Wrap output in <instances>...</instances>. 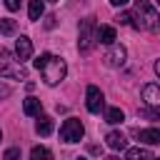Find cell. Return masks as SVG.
<instances>
[{
	"instance_id": "d4e9b609",
	"label": "cell",
	"mask_w": 160,
	"mask_h": 160,
	"mask_svg": "<svg viewBox=\"0 0 160 160\" xmlns=\"http://www.w3.org/2000/svg\"><path fill=\"white\" fill-rule=\"evenodd\" d=\"M155 72L160 75V60H155Z\"/></svg>"
},
{
	"instance_id": "8992f818",
	"label": "cell",
	"mask_w": 160,
	"mask_h": 160,
	"mask_svg": "<svg viewBox=\"0 0 160 160\" xmlns=\"http://www.w3.org/2000/svg\"><path fill=\"white\" fill-rule=\"evenodd\" d=\"M85 98H88V110L90 112H100L102 110V105H105V98H102V92H100V88H95V85H88V92H85Z\"/></svg>"
},
{
	"instance_id": "30bf717a",
	"label": "cell",
	"mask_w": 160,
	"mask_h": 160,
	"mask_svg": "<svg viewBox=\"0 0 160 160\" xmlns=\"http://www.w3.org/2000/svg\"><path fill=\"white\" fill-rule=\"evenodd\" d=\"M135 138L145 145H158L160 142V130L158 128H148V130H135Z\"/></svg>"
},
{
	"instance_id": "ffe728a7",
	"label": "cell",
	"mask_w": 160,
	"mask_h": 160,
	"mask_svg": "<svg viewBox=\"0 0 160 160\" xmlns=\"http://www.w3.org/2000/svg\"><path fill=\"white\" fill-rule=\"evenodd\" d=\"M5 160H20V148H8L5 150Z\"/></svg>"
},
{
	"instance_id": "6da1fadb",
	"label": "cell",
	"mask_w": 160,
	"mask_h": 160,
	"mask_svg": "<svg viewBox=\"0 0 160 160\" xmlns=\"http://www.w3.org/2000/svg\"><path fill=\"white\" fill-rule=\"evenodd\" d=\"M35 68L40 70V75H42V80H45L48 85H58V82L65 78V72H68L65 60L58 58V55H50V52H42V55L35 60Z\"/></svg>"
},
{
	"instance_id": "f1b7e54d",
	"label": "cell",
	"mask_w": 160,
	"mask_h": 160,
	"mask_svg": "<svg viewBox=\"0 0 160 160\" xmlns=\"http://www.w3.org/2000/svg\"><path fill=\"white\" fill-rule=\"evenodd\" d=\"M0 140H2V132H0Z\"/></svg>"
},
{
	"instance_id": "8fae6325",
	"label": "cell",
	"mask_w": 160,
	"mask_h": 160,
	"mask_svg": "<svg viewBox=\"0 0 160 160\" xmlns=\"http://www.w3.org/2000/svg\"><path fill=\"white\" fill-rule=\"evenodd\" d=\"M52 128H55V122H52L50 115H38V122H35V132L38 135H50Z\"/></svg>"
},
{
	"instance_id": "ac0fdd59",
	"label": "cell",
	"mask_w": 160,
	"mask_h": 160,
	"mask_svg": "<svg viewBox=\"0 0 160 160\" xmlns=\"http://www.w3.org/2000/svg\"><path fill=\"white\" fill-rule=\"evenodd\" d=\"M28 15H30V20H40V15H42V2H40V0H30Z\"/></svg>"
},
{
	"instance_id": "4fadbf2b",
	"label": "cell",
	"mask_w": 160,
	"mask_h": 160,
	"mask_svg": "<svg viewBox=\"0 0 160 160\" xmlns=\"http://www.w3.org/2000/svg\"><path fill=\"white\" fill-rule=\"evenodd\" d=\"M22 112H25V115H32V118L42 115V105H40V100H38V98H25V102H22Z\"/></svg>"
},
{
	"instance_id": "cb8c5ba5",
	"label": "cell",
	"mask_w": 160,
	"mask_h": 160,
	"mask_svg": "<svg viewBox=\"0 0 160 160\" xmlns=\"http://www.w3.org/2000/svg\"><path fill=\"white\" fill-rule=\"evenodd\" d=\"M8 92H10V90H8L5 85H0V95H8Z\"/></svg>"
},
{
	"instance_id": "277c9868",
	"label": "cell",
	"mask_w": 160,
	"mask_h": 160,
	"mask_svg": "<svg viewBox=\"0 0 160 160\" xmlns=\"http://www.w3.org/2000/svg\"><path fill=\"white\" fill-rule=\"evenodd\" d=\"M0 58H2L0 60V75L2 78H12V80H25L28 78V70L22 68V62H15L8 50H0Z\"/></svg>"
},
{
	"instance_id": "7402d4cb",
	"label": "cell",
	"mask_w": 160,
	"mask_h": 160,
	"mask_svg": "<svg viewBox=\"0 0 160 160\" xmlns=\"http://www.w3.org/2000/svg\"><path fill=\"white\" fill-rule=\"evenodd\" d=\"M5 8L8 10H18L20 8V0H5Z\"/></svg>"
},
{
	"instance_id": "d6986e66",
	"label": "cell",
	"mask_w": 160,
	"mask_h": 160,
	"mask_svg": "<svg viewBox=\"0 0 160 160\" xmlns=\"http://www.w3.org/2000/svg\"><path fill=\"white\" fill-rule=\"evenodd\" d=\"M15 30H18L15 20H10V18H2V20H0V32H2V35H15Z\"/></svg>"
},
{
	"instance_id": "9c48e42d",
	"label": "cell",
	"mask_w": 160,
	"mask_h": 160,
	"mask_svg": "<svg viewBox=\"0 0 160 160\" xmlns=\"http://www.w3.org/2000/svg\"><path fill=\"white\" fill-rule=\"evenodd\" d=\"M15 55H18V62H22V60H28V58L32 55V42H30V38L20 35V38L15 40Z\"/></svg>"
},
{
	"instance_id": "7a4b0ae2",
	"label": "cell",
	"mask_w": 160,
	"mask_h": 160,
	"mask_svg": "<svg viewBox=\"0 0 160 160\" xmlns=\"http://www.w3.org/2000/svg\"><path fill=\"white\" fill-rule=\"evenodd\" d=\"M132 25L138 30H148V32H158L160 30V15L158 10L148 2V0H135V10H132Z\"/></svg>"
},
{
	"instance_id": "4316f807",
	"label": "cell",
	"mask_w": 160,
	"mask_h": 160,
	"mask_svg": "<svg viewBox=\"0 0 160 160\" xmlns=\"http://www.w3.org/2000/svg\"><path fill=\"white\" fill-rule=\"evenodd\" d=\"M152 160H160V158H152Z\"/></svg>"
},
{
	"instance_id": "9a60e30c",
	"label": "cell",
	"mask_w": 160,
	"mask_h": 160,
	"mask_svg": "<svg viewBox=\"0 0 160 160\" xmlns=\"http://www.w3.org/2000/svg\"><path fill=\"white\" fill-rule=\"evenodd\" d=\"M125 160H152V152L145 148H130L125 152Z\"/></svg>"
},
{
	"instance_id": "5bb4252c",
	"label": "cell",
	"mask_w": 160,
	"mask_h": 160,
	"mask_svg": "<svg viewBox=\"0 0 160 160\" xmlns=\"http://www.w3.org/2000/svg\"><path fill=\"white\" fill-rule=\"evenodd\" d=\"M108 145L112 148V150H125L128 148V140H125V135L122 132H118V130H112V132H108Z\"/></svg>"
},
{
	"instance_id": "e0dca14e",
	"label": "cell",
	"mask_w": 160,
	"mask_h": 160,
	"mask_svg": "<svg viewBox=\"0 0 160 160\" xmlns=\"http://www.w3.org/2000/svg\"><path fill=\"white\" fill-rule=\"evenodd\" d=\"M30 160H52V152H50L48 148L38 145V148H32V152H30Z\"/></svg>"
},
{
	"instance_id": "44dd1931",
	"label": "cell",
	"mask_w": 160,
	"mask_h": 160,
	"mask_svg": "<svg viewBox=\"0 0 160 160\" xmlns=\"http://www.w3.org/2000/svg\"><path fill=\"white\" fill-rule=\"evenodd\" d=\"M115 20H118L120 25H130V22H132V12H120Z\"/></svg>"
},
{
	"instance_id": "52a82bcc",
	"label": "cell",
	"mask_w": 160,
	"mask_h": 160,
	"mask_svg": "<svg viewBox=\"0 0 160 160\" xmlns=\"http://www.w3.org/2000/svg\"><path fill=\"white\" fill-rule=\"evenodd\" d=\"M125 48L122 45H110V50L105 52V62L110 65V68H120L122 62H125Z\"/></svg>"
},
{
	"instance_id": "5b68a950",
	"label": "cell",
	"mask_w": 160,
	"mask_h": 160,
	"mask_svg": "<svg viewBox=\"0 0 160 160\" xmlns=\"http://www.w3.org/2000/svg\"><path fill=\"white\" fill-rule=\"evenodd\" d=\"M82 135H85V128H82V122H80L78 118H68V120L60 125V138H62L65 142H80Z\"/></svg>"
},
{
	"instance_id": "603a6c76",
	"label": "cell",
	"mask_w": 160,
	"mask_h": 160,
	"mask_svg": "<svg viewBox=\"0 0 160 160\" xmlns=\"http://www.w3.org/2000/svg\"><path fill=\"white\" fill-rule=\"evenodd\" d=\"M128 0H110V5H115V8H120V5H125Z\"/></svg>"
},
{
	"instance_id": "83f0119b",
	"label": "cell",
	"mask_w": 160,
	"mask_h": 160,
	"mask_svg": "<svg viewBox=\"0 0 160 160\" xmlns=\"http://www.w3.org/2000/svg\"><path fill=\"white\" fill-rule=\"evenodd\" d=\"M78 160H85V158H78Z\"/></svg>"
},
{
	"instance_id": "2e32d148",
	"label": "cell",
	"mask_w": 160,
	"mask_h": 160,
	"mask_svg": "<svg viewBox=\"0 0 160 160\" xmlns=\"http://www.w3.org/2000/svg\"><path fill=\"white\" fill-rule=\"evenodd\" d=\"M105 120L112 122V125H118V122L125 120V112H122L120 108H108V110H105Z\"/></svg>"
},
{
	"instance_id": "4dcf8cb0",
	"label": "cell",
	"mask_w": 160,
	"mask_h": 160,
	"mask_svg": "<svg viewBox=\"0 0 160 160\" xmlns=\"http://www.w3.org/2000/svg\"><path fill=\"white\" fill-rule=\"evenodd\" d=\"M158 5H160V0H158Z\"/></svg>"
},
{
	"instance_id": "f546056e",
	"label": "cell",
	"mask_w": 160,
	"mask_h": 160,
	"mask_svg": "<svg viewBox=\"0 0 160 160\" xmlns=\"http://www.w3.org/2000/svg\"><path fill=\"white\" fill-rule=\"evenodd\" d=\"M52 2H58V0H52Z\"/></svg>"
},
{
	"instance_id": "3957f363",
	"label": "cell",
	"mask_w": 160,
	"mask_h": 160,
	"mask_svg": "<svg viewBox=\"0 0 160 160\" xmlns=\"http://www.w3.org/2000/svg\"><path fill=\"white\" fill-rule=\"evenodd\" d=\"M98 42V25H95V18H85L80 22V38H78V50L82 55H88Z\"/></svg>"
},
{
	"instance_id": "ba28073f",
	"label": "cell",
	"mask_w": 160,
	"mask_h": 160,
	"mask_svg": "<svg viewBox=\"0 0 160 160\" xmlns=\"http://www.w3.org/2000/svg\"><path fill=\"white\" fill-rule=\"evenodd\" d=\"M142 100H145L148 108H160V85L148 82V85L142 88Z\"/></svg>"
},
{
	"instance_id": "484cf974",
	"label": "cell",
	"mask_w": 160,
	"mask_h": 160,
	"mask_svg": "<svg viewBox=\"0 0 160 160\" xmlns=\"http://www.w3.org/2000/svg\"><path fill=\"white\" fill-rule=\"evenodd\" d=\"M105 160H120V158H118V155H110V158H105Z\"/></svg>"
},
{
	"instance_id": "7c38bea8",
	"label": "cell",
	"mask_w": 160,
	"mask_h": 160,
	"mask_svg": "<svg viewBox=\"0 0 160 160\" xmlns=\"http://www.w3.org/2000/svg\"><path fill=\"white\" fill-rule=\"evenodd\" d=\"M98 42H102V45H115V28H112V25L98 28Z\"/></svg>"
}]
</instances>
